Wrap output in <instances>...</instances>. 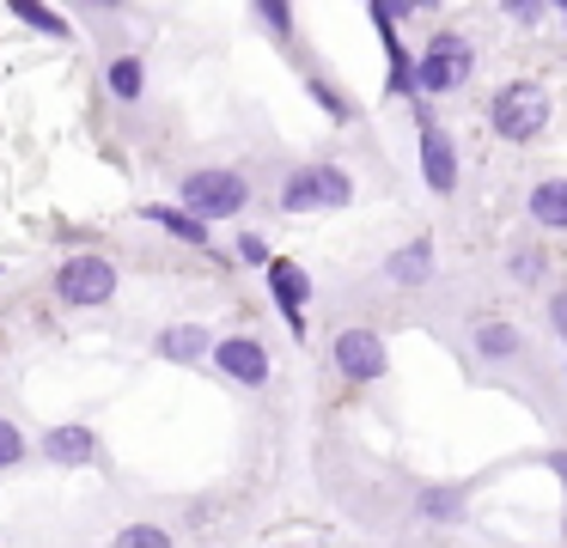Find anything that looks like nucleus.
Wrapping results in <instances>:
<instances>
[{
    "label": "nucleus",
    "instance_id": "f257e3e1",
    "mask_svg": "<svg viewBox=\"0 0 567 548\" xmlns=\"http://www.w3.org/2000/svg\"><path fill=\"white\" fill-rule=\"evenodd\" d=\"M177 195H184V214L214 226V219H238L250 207V183L245 170L233 165H202V170H184L177 177Z\"/></svg>",
    "mask_w": 567,
    "mask_h": 548
},
{
    "label": "nucleus",
    "instance_id": "f03ea898",
    "mask_svg": "<svg viewBox=\"0 0 567 548\" xmlns=\"http://www.w3.org/2000/svg\"><path fill=\"white\" fill-rule=\"evenodd\" d=\"M549 85L543 80H506L501 92H494V104H488V122H494V134L501 141H513V146H525V141H537L543 128H549Z\"/></svg>",
    "mask_w": 567,
    "mask_h": 548
},
{
    "label": "nucleus",
    "instance_id": "7ed1b4c3",
    "mask_svg": "<svg viewBox=\"0 0 567 548\" xmlns=\"http://www.w3.org/2000/svg\"><path fill=\"white\" fill-rule=\"evenodd\" d=\"M116 287H123V275H116V262L99 250H80L55 268V299H62L68 311H99V304L116 299Z\"/></svg>",
    "mask_w": 567,
    "mask_h": 548
},
{
    "label": "nucleus",
    "instance_id": "20e7f679",
    "mask_svg": "<svg viewBox=\"0 0 567 548\" xmlns=\"http://www.w3.org/2000/svg\"><path fill=\"white\" fill-rule=\"evenodd\" d=\"M470 73H476V43H470L464 31H433L427 49H421V61H415V92L445 97V92H457Z\"/></svg>",
    "mask_w": 567,
    "mask_h": 548
},
{
    "label": "nucleus",
    "instance_id": "39448f33",
    "mask_svg": "<svg viewBox=\"0 0 567 548\" xmlns=\"http://www.w3.org/2000/svg\"><path fill=\"white\" fill-rule=\"evenodd\" d=\"M354 201V177L342 165H299L281 183V207L287 214H330V207Z\"/></svg>",
    "mask_w": 567,
    "mask_h": 548
},
{
    "label": "nucleus",
    "instance_id": "423d86ee",
    "mask_svg": "<svg viewBox=\"0 0 567 548\" xmlns=\"http://www.w3.org/2000/svg\"><path fill=\"white\" fill-rule=\"evenodd\" d=\"M330 365L348 378V384H372V378H384V372H391V348H384V335H379V329L348 323L342 335L330 341Z\"/></svg>",
    "mask_w": 567,
    "mask_h": 548
},
{
    "label": "nucleus",
    "instance_id": "0eeeda50",
    "mask_svg": "<svg viewBox=\"0 0 567 548\" xmlns=\"http://www.w3.org/2000/svg\"><path fill=\"white\" fill-rule=\"evenodd\" d=\"M214 372L220 378H233L238 390H262L269 384V348H262L257 335H226V341H214Z\"/></svg>",
    "mask_w": 567,
    "mask_h": 548
},
{
    "label": "nucleus",
    "instance_id": "6e6552de",
    "mask_svg": "<svg viewBox=\"0 0 567 548\" xmlns=\"http://www.w3.org/2000/svg\"><path fill=\"white\" fill-rule=\"evenodd\" d=\"M421 177H427L433 195L457 189V146H452V134H445L433 116H421Z\"/></svg>",
    "mask_w": 567,
    "mask_h": 548
},
{
    "label": "nucleus",
    "instance_id": "1a4fd4ad",
    "mask_svg": "<svg viewBox=\"0 0 567 548\" xmlns=\"http://www.w3.org/2000/svg\"><path fill=\"white\" fill-rule=\"evenodd\" d=\"M269 292H275V304H281L287 329H293V335H306V292H311V275H306V268L269 256Z\"/></svg>",
    "mask_w": 567,
    "mask_h": 548
},
{
    "label": "nucleus",
    "instance_id": "9d476101",
    "mask_svg": "<svg viewBox=\"0 0 567 548\" xmlns=\"http://www.w3.org/2000/svg\"><path fill=\"white\" fill-rule=\"evenodd\" d=\"M43 457H50L55 469H86V463L99 457V433H92V426H80V421L50 426V433H43Z\"/></svg>",
    "mask_w": 567,
    "mask_h": 548
},
{
    "label": "nucleus",
    "instance_id": "9b49d317",
    "mask_svg": "<svg viewBox=\"0 0 567 548\" xmlns=\"http://www.w3.org/2000/svg\"><path fill=\"white\" fill-rule=\"evenodd\" d=\"M153 353H159V360H177V365H196L214 353V329L208 323H165L159 335H153Z\"/></svg>",
    "mask_w": 567,
    "mask_h": 548
},
{
    "label": "nucleus",
    "instance_id": "f8f14e48",
    "mask_svg": "<svg viewBox=\"0 0 567 548\" xmlns=\"http://www.w3.org/2000/svg\"><path fill=\"white\" fill-rule=\"evenodd\" d=\"M384 275H391L396 287H427V280H433V238L396 244V250L384 256Z\"/></svg>",
    "mask_w": 567,
    "mask_h": 548
},
{
    "label": "nucleus",
    "instance_id": "ddd939ff",
    "mask_svg": "<svg viewBox=\"0 0 567 548\" xmlns=\"http://www.w3.org/2000/svg\"><path fill=\"white\" fill-rule=\"evenodd\" d=\"M525 207H530V219H537L543 231H567V177H543Z\"/></svg>",
    "mask_w": 567,
    "mask_h": 548
},
{
    "label": "nucleus",
    "instance_id": "4468645a",
    "mask_svg": "<svg viewBox=\"0 0 567 548\" xmlns=\"http://www.w3.org/2000/svg\"><path fill=\"white\" fill-rule=\"evenodd\" d=\"M141 219H153V226H165L177 244H189V250H214V231L202 226V219H189L184 207H141Z\"/></svg>",
    "mask_w": 567,
    "mask_h": 548
},
{
    "label": "nucleus",
    "instance_id": "2eb2a0df",
    "mask_svg": "<svg viewBox=\"0 0 567 548\" xmlns=\"http://www.w3.org/2000/svg\"><path fill=\"white\" fill-rule=\"evenodd\" d=\"M104 85H111L116 104H141V92H147V61H141V55H116L111 68H104Z\"/></svg>",
    "mask_w": 567,
    "mask_h": 548
},
{
    "label": "nucleus",
    "instance_id": "dca6fc26",
    "mask_svg": "<svg viewBox=\"0 0 567 548\" xmlns=\"http://www.w3.org/2000/svg\"><path fill=\"white\" fill-rule=\"evenodd\" d=\"M518 348H525V335H518L513 323H501V317H482L476 323V353L482 360H513Z\"/></svg>",
    "mask_w": 567,
    "mask_h": 548
},
{
    "label": "nucleus",
    "instance_id": "f3484780",
    "mask_svg": "<svg viewBox=\"0 0 567 548\" xmlns=\"http://www.w3.org/2000/svg\"><path fill=\"white\" fill-rule=\"evenodd\" d=\"M464 499H470V487H427V494H421V518L457 524L464 518Z\"/></svg>",
    "mask_w": 567,
    "mask_h": 548
},
{
    "label": "nucleus",
    "instance_id": "a211bd4d",
    "mask_svg": "<svg viewBox=\"0 0 567 548\" xmlns=\"http://www.w3.org/2000/svg\"><path fill=\"white\" fill-rule=\"evenodd\" d=\"M111 548H177V536L165 530V524H147V518H135V524H123V530L111 536Z\"/></svg>",
    "mask_w": 567,
    "mask_h": 548
},
{
    "label": "nucleus",
    "instance_id": "6ab92c4d",
    "mask_svg": "<svg viewBox=\"0 0 567 548\" xmlns=\"http://www.w3.org/2000/svg\"><path fill=\"white\" fill-rule=\"evenodd\" d=\"M13 19H19V24H31L38 37H74V24H68L62 12L38 7V0H13Z\"/></svg>",
    "mask_w": 567,
    "mask_h": 548
},
{
    "label": "nucleus",
    "instance_id": "aec40b11",
    "mask_svg": "<svg viewBox=\"0 0 567 548\" xmlns=\"http://www.w3.org/2000/svg\"><path fill=\"white\" fill-rule=\"evenodd\" d=\"M379 31H384V55H391V92L396 97H415V61L403 55V43H396L391 24H379Z\"/></svg>",
    "mask_w": 567,
    "mask_h": 548
},
{
    "label": "nucleus",
    "instance_id": "412c9836",
    "mask_svg": "<svg viewBox=\"0 0 567 548\" xmlns=\"http://www.w3.org/2000/svg\"><path fill=\"white\" fill-rule=\"evenodd\" d=\"M506 275H513L518 287H537V280H543V250H530V244H513V250H506Z\"/></svg>",
    "mask_w": 567,
    "mask_h": 548
},
{
    "label": "nucleus",
    "instance_id": "4be33fe9",
    "mask_svg": "<svg viewBox=\"0 0 567 548\" xmlns=\"http://www.w3.org/2000/svg\"><path fill=\"white\" fill-rule=\"evenodd\" d=\"M257 24H269L275 43H293V7H281V0H257Z\"/></svg>",
    "mask_w": 567,
    "mask_h": 548
},
{
    "label": "nucleus",
    "instance_id": "5701e85b",
    "mask_svg": "<svg viewBox=\"0 0 567 548\" xmlns=\"http://www.w3.org/2000/svg\"><path fill=\"white\" fill-rule=\"evenodd\" d=\"M19 463H25V433L0 414V469H19Z\"/></svg>",
    "mask_w": 567,
    "mask_h": 548
},
{
    "label": "nucleus",
    "instance_id": "b1692460",
    "mask_svg": "<svg viewBox=\"0 0 567 548\" xmlns=\"http://www.w3.org/2000/svg\"><path fill=\"white\" fill-rule=\"evenodd\" d=\"M306 85H311V97H318V104H323V110H330V116H336V122H348V97H342V92H336V85H330V80H318V73H311V80H306Z\"/></svg>",
    "mask_w": 567,
    "mask_h": 548
},
{
    "label": "nucleus",
    "instance_id": "393cba45",
    "mask_svg": "<svg viewBox=\"0 0 567 548\" xmlns=\"http://www.w3.org/2000/svg\"><path fill=\"white\" fill-rule=\"evenodd\" d=\"M238 262H250V268H269V244H262L257 231H245V238H238Z\"/></svg>",
    "mask_w": 567,
    "mask_h": 548
},
{
    "label": "nucleus",
    "instance_id": "a878e982",
    "mask_svg": "<svg viewBox=\"0 0 567 548\" xmlns=\"http://www.w3.org/2000/svg\"><path fill=\"white\" fill-rule=\"evenodd\" d=\"M506 19H513V24H537L543 19V0H506Z\"/></svg>",
    "mask_w": 567,
    "mask_h": 548
},
{
    "label": "nucleus",
    "instance_id": "bb28decb",
    "mask_svg": "<svg viewBox=\"0 0 567 548\" xmlns=\"http://www.w3.org/2000/svg\"><path fill=\"white\" fill-rule=\"evenodd\" d=\"M549 323H555V335L567 341V287H561V292H555V299H549Z\"/></svg>",
    "mask_w": 567,
    "mask_h": 548
},
{
    "label": "nucleus",
    "instance_id": "cd10ccee",
    "mask_svg": "<svg viewBox=\"0 0 567 548\" xmlns=\"http://www.w3.org/2000/svg\"><path fill=\"white\" fill-rule=\"evenodd\" d=\"M549 469L561 475V487H567V451H549Z\"/></svg>",
    "mask_w": 567,
    "mask_h": 548
},
{
    "label": "nucleus",
    "instance_id": "c85d7f7f",
    "mask_svg": "<svg viewBox=\"0 0 567 548\" xmlns=\"http://www.w3.org/2000/svg\"><path fill=\"white\" fill-rule=\"evenodd\" d=\"M561 24H567V7H561Z\"/></svg>",
    "mask_w": 567,
    "mask_h": 548
},
{
    "label": "nucleus",
    "instance_id": "c756f323",
    "mask_svg": "<svg viewBox=\"0 0 567 548\" xmlns=\"http://www.w3.org/2000/svg\"><path fill=\"white\" fill-rule=\"evenodd\" d=\"M561 536H567V524H561Z\"/></svg>",
    "mask_w": 567,
    "mask_h": 548
}]
</instances>
